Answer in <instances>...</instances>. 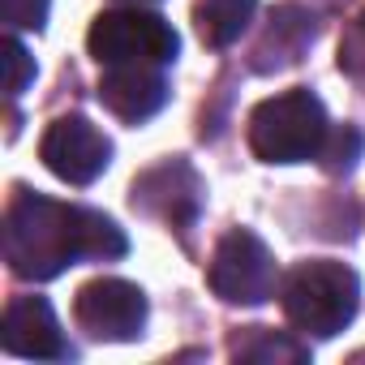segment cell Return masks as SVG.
I'll list each match as a JSON object with an SVG mask.
<instances>
[{"label":"cell","mask_w":365,"mask_h":365,"mask_svg":"<svg viewBox=\"0 0 365 365\" xmlns=\"http://www.w3.org/2000/svg\"><path fill=\"white\" fill-rule=\"evenodd\" d=\"M5 65H9V78H5V86H9V95L18 99L22 91H26V82L35 78V61H31V52L22 48V39H5Z\"/></svg>","instance_id":"obj_15"},{"label":"cell","mask_w":365,"mask_h":365,"mask_svg":"<svg viewBox=\"0 0 365 365\" xmlns=\"http://www.w3.org/2000/svg\"><path fill=\"white\" fill-rule=\"evenodd\" d=\"M129 5H146V0H129Z\"/></svg>","instance_id":"obj_17"},{"label":"cell","mask_w":365,"mask_h":365,"mask_svg":"<svg viewBox=\"0 0 365 365\" xmlns=\"http://www.w3.org/2000/svg\"><path fill=\"white\" fill-rule=\"evenodd\" d=\"M133 207L168 220L172 228H185V224H194V215L202 207V185L185 159H168L133 180Z\"/></svg>","instance_id":"obj_8"},{"label":"cell","mask_w":365,"mask_h":365,"mask_svg":"<svg viewBox=\"0 0 365 365\" xmlns=\"http://www.w3.org/2000/svg\"><path fill=\"white\" fill-rule=\"evenodd\" d=\"M0 344L9 356H26V361H65L73 356V348L61 335V322L52 314V305L43 297H18L5 309L0 322Z\"/></svg>","instance_id":"obj_9"},{"label":"cell","mask_w":365,"mask_h":365,"mask_svg":"<svg viewBox=\"0 0 365 365\" xmlns=\"http://www.w3.org/2000/svg\"><path fill=\"white\" fill-rule=\"evenodd\" d=\"M39 155H43L52 176L69 180V185H91L112 163V142L86 116H61V120L48 125V133L39 142Z\"/></svg>","instance_id":"obj_7"},{"label":"cell","mask_w":365,"mask_h":365,"mask_svg":"<svg viewBox=\"0 0 365 365\" xmlns=\"http://www.w3.org/2000/svg\"><path fill=\"white\" fill-rule=\"evenodd\" d=\"M73 318L86 335L125 344L146 327V292L129 279H91L73 297Z\"/></svg>","instance_id":"obj_6"},{"label":"cell","mask_w":365,"mask_h":365,"mask_svg":"<svg viewBox=\"0 0 365 365\" xmlns=\"http://www.w3.org/2000/svg\"><path fill=\"white\" fill-rule=\"evenodd\" d=\"M5 22L9 26H26V31H43L48 0H5Z\"/></svg>","instance_id":"obj_16"},{"label":"cell","mask_w":365,"mask_h":365,"mask_svg":"<svg viewBox=\"0 0 365 365\" xmlns=\"http://www.w3.org/2000/svg\"><path fill=\"white\" fill-rule=\"evenodd\" d=\"M125 232L86 207H69L31 190H18L5 215V258L22 279H52L82 258H120Z\"/></svg>","instance_id":"obj_1"},{"label":"cell","mask_w":365,"mask_h":365,"mask_svg":"<svg viewBox=\"0 0 365 365\" xmlns=\"http://www.w3.org/2000/svg\"><path fill=\"white\" fill-rule=\"evenodd\" d=\"M108 73L99 78V103L108 112H116L129 125L150 120L163 99H168V82H163V65H103Z\"/></svg>","instance_id":"obj_10"},{"label":"cell","mask_w":365,"mask_h":365,"mask_svg":"<svg viewBox=\"0 0 365 365\" xmlns=\"http://www.w3.org/2000/svg\"><path fill=\"white\" fill-rule=\"evenodd\" d=\"M314 39V18L301 14V9H275L271 18V31H267V43H262V56L275 48L279 61H297V52Z\"/></svg>","instance_id":"obj_12"},{"label":"cell","mask_w":365,"mask_h":365,"mask_svg":"<svg viewBox=\"0 0 365 365\" xmlns=\"http://www.w3.org/2000/svg\"><path fill=\"white\" fill-rule=\"evenodd\" d=\"M237 356L241 361H305V348L284 339V335L254 327V344H237Z\"/></svg>","instance_id":"obj_13"},{"label":"cell","mask_w":365,"mask_h":365,"mask_svg":"<svg viewBox=\"0 0 365 365\" xmlns=\"http://www.w3.org/2000/svg\"><path fill=\"white\" fill-rule=\"evenodd\" d=\"M327 112L314 91L297 86L275 99H262L250 116V146L262 163H301L314 159L327 142Z\"/></svg>","instance_id":"obj_3"},{"label":"cell","mask_w":365,"mask_h":365,"mask_svg":"<svg viewBox=\"0 0 365 365\" xmlns=\"http://www.w3.org/2000/svg\"><path fill=\"white\" fill-rule=\"evenodd\" d=\"M86 48L99 65H168L180 39L159 14H146L133 5V9L99 14L86 35Z\"/></svg>","instance_id":"obj_4"},{"label":"cell","mask_w":365,"mask_h":365,"mask_svg":"<svg viewBox=\"0 0 365 365\" xmlns=\"http://www.w3.org/2000/svg\"><path fill=\"white\" fill-rule=\"evenodd\" d=\"M211 288L228 305H262L275 292V258H271V250L245 228L228 232L215 245V258H211Z\"/></svg>","instance_id":"obj_5"},{"label":"cell","mask_w":365,"mask_h":365,"mask_svg":"<svg viewBox=\"0 0 365 365\" xmlns=\"http://www.w3.org/2000/svg\"><path fill=\"white\" fill-rule=\"evenodd\" d=\"M318 155H322V168L327 172H352V163L361 159V133L352 125H344V129L327 133V142H322Z\"/></svg>","instance_id":"obj_14"},{"label":"cell","mask_w":365,"mask_h":365,"mask_svg":"<svg viewBox=\"0 0 365 365\" xmlns=\"http://www.w3.org/2000/svg\"><path fill=\"white\" fill-rule=\"evenodd\" d=\"M361 305V279L352 267L318 258V262H301L288 284H284V314L297 331L305 335H339L352 314Z\"/></svg>","instance_id":"obj_2"},{"label":"cell","mask_w":365,"mask_h":365,"mask_svg":"<svg viewBox=\"0 0 365 365\" xmlns=\"http://www.w3.org/2000/svg\"><path fill=\"white\" fill-rule=\"evenodd\" d=\"M258 0H198L194 5V26L198 39L207 48H228L245 35V26L254 22Z\"/></svg>","instance_id":"obj_11"}]
</instances>
